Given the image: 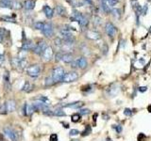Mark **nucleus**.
Wrapping results in <instances>:
<instances>
[{"mask_svg":"<svg viewBox=\"0 0 151 141\" xmlns=\"http://www.w3.org/2000/svg\"><path fill=\"white\" fill-rule=\"evenodd\" d=\"M91 131H92L91 127H90V126H87V127H86V128H85L84 131L82 132V136H88V135H90V134H91Z\"/></svg>","mask_w":151,"mask_h":141,"instance_id":"obj_31","label":"nucleus"},{"mask_svg":"<svg viewBox=\"0 0 151 141\" xmlns=\"http://www.w3.org/2000/svg\"><path fill=\"white\" fill-rule=\"evenodd\" d=\"M34 46H35V45H34V43L31 41H27L23 44L22 49H23L24 51H30V50H33Z\"/></svg>","mask_w":151,"mask_h":141,"instance_id":"obj_20","label":"nucleus"},{"mask_svg":"<svg viewBox=\"0 0 151 141\" xmlns=\"http://www.w3.org/2000/svg\"><path fill=\"white\" fill-rule=\"evenodd\" d=\"M35 5H36V3H35L34 0H26L25 3H24L25 8H26L27 9H28V10L33 9L35 8Z\"/></svg>","mask_w":151,"mask_h":141,"instance_id":"obj_21","label":"nucleus"},{"mask_svg":"<svg viewBox=\"0 0 151 141\" xmlns=\"http://www.w3.org/2000/svg\"><path fill=\"white\" fill-rule=\"evenodd\" d=\"M43 114H44L45 116H48V117H50V116H53V111L50 110L49 108L45 109V110L43 111Z\"/></svg>","mask_w":151,"mask_h":141,"instance_id":"obj_32","label":"nucleus"},{"mask_svg":"<svg viewBox=\"0 0 151 141\" xmlns=\"http://www.w3.org/2000/svg\"><path fill=\"white\" fill-rule=\"evenodd\" d=\"M4 62H5V58H4V56H3V55H0V67L3 66V64H4Z\"/></svg>","mask_w":151,"mask_h":141,"instance_id":"obj_44","label":"nucleus"},{"mask_svg":"<svg viewBox=\"0 0 151 141\" xmlns=\"http://www.w3.org/2000/svg\"><path fill=\"white\" fill-rule=\"evenodd\" d=\"M74 20L77 21V22H78V24H80V26H83V27H86L88 26V24H89L88 19L86 18L83 14L80 13V12H76V10L74 12Z\"/></svg>","mask_w":151,"mask_h":141,"instance_id":"obj_3","label":"nucleus"},{"mask_svg":"<svg viewBox=\"0 0 151 141\" xmlns=\"http://www.w3.org/2000/svg\"><path fill=\"white\" fill-rule=\"evenodd\" d=\"M35 111L33 105L30 104H26L24 105V114L26 116H31L32 113Z\"/></svg>","mask_w":151,"mask_h":141,"instance_id":"obj_13","label":"nucleus"},{"mask_svg":"<svg viewBox=\"0 0 151 141\" xmlns=\"http://www.w3.org/2000/svg\"><path fill=\"white\" fill-rule=\"evenodd\" d=\"M62 54L60 52H59L58 54L56 55V56H55V60H56L57 62L60 61V60H62Z\"/></svg>","mask_w":151,"mask_h":141,"instance_id":"obj_40","label":"nucleus"},{"mask_svg":"<svg viewBox=\"0 0 151 141\" xmlns=\"http://www.w3.org/2000/svg\"><path fill=\"white\" fill-rule=\"evenodd\" d=\"M146 90H147V87H139V91H140V92H146Z\"/></svg>","mask_w":151,"mask_h":141,"instance_id":"obj_46","label":"nucleus"},{"mask_svg":"<svg viewBox=\"0 0 151 141\" xmlns=\"http://www.w3.org/2000/svg\"><path fill=\"white\" fill-rule=\"evenodd\" d=\"M53 116H56V117H66V113L62 111V109H56V110L53 111Z\"/></svg>","mask_w":151,"mask_h":141,"instance_id":"obj_22","label":"nucleus"},{"mask_svg":"<svg viewBox=\"0 0 151 141\" xmlns=\"http://www.w3.org/2000/svg\"><path fill=\"white\" fill-rule=\"evenodd\" d=\"M62 60L64 63H71L74 60V56L71 53H65V54H62Z\"/></svg>","mask_w":151,"mask_h":141,"instance_id":"obj_16","label":"nucleus"},{"mask_svg":"<svg viewBox=\"0 0 151 141\" xmlns=\"http://www.w3.org/2000/svg\"><path fill=\"white\" fill-rule=\"evenodd\" d=\"M4 133L12 141H18V134L15 130H13L10 127H6L4 128Z\"/></svg>","mask_w":151,"mask_h":141,"instance_id":"obj_6","label":"nucleus"},{"mask_svg":"<svg viewBox=\"0 0 151 141\" xmlns=\"http://www.w3.org/2000/svg\"><path fill=\"white\" fill-rule=\"evenodd\" d=\"M49 140L50 141H58L59 140L58 135H57V134H52V135L50 136V137H49Z\"/></svg>","mask_w":151,"mask_h":141,"instance_id":"obj_37","label":"nucleus"},{"mask_svg":"<svg viewBox=\"0 0 151 141\" xmlns=\"http://www.w3.org/2000/svg\"><path fill=\"white\" fill-rule=\"evenodd\" d=\"M75 62H76V65H77V68H78V69L83 70L85 68H87V66H88V61L84 56L78 58L77 60H75Z\"/></svg>","mask_w":151,"mask_h":141,"instance_id":"obj_11","label":"nucleus"},{"mask_svg":"<svg viewBox=\"0 0 151 141\" xmlns=\"http://www.w3.org/2000/svg\"><path fill=\"white\" fill-rule=\"evenodd\" d=\"M78 134H80V131H78V130H77V129H72V130H70L69 135L71 136H78Z\"/></svg>","mask_w":151,"mask_h":141,"instance_id":"obj_36","label":"nucleus"},{"mask_svg":"<svg viewBox=\"0 0 151 141\" xmlns=\"http://www.w3.org/2000/svg\"><path fill=\"white\" fill-rule=\"evenodd\" d=\"M47 47V45H46V42L45 41H39L37 44L35 45L34 48H33V52L35 54L37 55H41L43 52H44L45 49Z\"/></svg>","mask_w":151,"mask_h":141,"instance_id":"obj_9","label":"nucleus"},{"mask_svg":"<svg viewBox=\"0 0 151 141\" xmlns=\"http://www.w3.org/2000/svg\"><path fill=\"white\" fill-rule=\"evenodd\" d=\"M22 90L25 91V92H30V91L31 90V85L28 81H26V82H25V85L22 87Z\"/></svg>","mask_w":151,"mask_h":141,"instance_id":"obj_23","label":"nucleus"},{"mask_svg":"<svg viewBox=\"0 0 151 141\" xmlns=\"http://www.w3.org/2000/svg\"><path fill=\"white\" fill-rule=\"evenodd\" d=\"M71 141H80V140H78V139H73V140H71Z\"/></svg>","mask_w":151,"mask_h":141,"instance_id":"obj_50","label":"nucleus"},{"mask_svg":"<svg viewBox=\"0 0 151 141\" xmlns=\"http://www.w3.org/2000/svg\"><path fill=\"white\" fill-rule=\"evenodd\" d=\"M149 32L151 33V26H150V29H149Z\"/></svg>","mask_w":151,"mask_h":141,"instance_id":"obj_52","label":"nucleus"},{"mask_svg":"<svg viewBox=\"0 0 151 141\" xmlns=\"http://www.w3.org/2000/svg\"><path fill=\"white\" fill-rule=\"evenodd\" d=\"M54 84H55V82H54V80H53L52 77H50V76L46 77V78H45V85L46 87L53 86Z\"/></svg>","mask_w":151,"mask_h":141,"instance_id":"obj_25","label":"nucleus"},{"mask_svg":"<svg viewBox=\"0 0 151 141\" xmlns=\"http://www.w3.org/2000/svg\"><path fill=\"white\" fill-rule=\"evenodd\" d=\"M56 12H57V14H58L59 16H62V17H65L66 13H67L66 9L62 5H57L56 6Z\"/></svg>","mask_w":151,"mask_h":141,"instance_id":"obj_15","label":"nucleus"},{"mask_svg":"<svg viewBox=\"0 0 151 141\" xmlns=\"http://www.w3.org/2000/svg\"><path fill=\"white\" fill-rule=\"evenodd\" d=\"M5 34H6V30L4 28H0V36L5 38Z\"/></svg>","mask_w":151,"mask_h":141,"instance_id":"obj_45","label":"nucleus"},{"mask_svg":"<svg viewBox=\"0 0 151 141\" xmlns=\"http://www.w3.org/2000/svg\"><path fill=\"white\" fill-rule=\"evenodd\" d=\"M93 23H95V26H97V24H101V19H100L99 17L96 16L95 18V21H93Z\"/></svg>","mask_w":151,"mask_h":141,"instance_id":"obj_43","label":"nucleus"},{"mask_svg":"<svg viewBox=\"0 0 151 141\" xmlns=\"http://www.w3.org/2000/svg\"><path fill=\"white\" fill-rule=\"evenodd\" d=\"M124 114H125L126 116H128V117H131V116H132V111H131V109L126 108L125 111H124Z\"/></svg>","mask_w":151,"mask_h":141,"instance_id":"obj_38","label":"nucleus"},{"mask_svg":"<svg viewBox=\"0 0 151 141\" xmlns=\"http://www.w3.org/2000/svg\"><path fill=\"white\" fill-rule=\"evenodd\" d=\"M103 54H104V55H107V54H108V46H107V45H104V51H103Z\"/></svg>","mask_w":151,"mask_h":141,"instance_id":"obj_47","label":"nucleus"},{"mask_svg":"<svg viewBox=\"0 0 151 141\" xmlns=\"http://www.w3.org/2000/svg\"><path fill=\"white\" fill-rule=\"evenodd\" d=\"M42 33L46 38H51L54 35V28L51 23H44V26L42 28Z\"/></svg>","mask_w":151,"mask_h":141,"instance_id":"obj_4","label":"nucleus"},{"mask_svg":"<svg viewBox=\"0 0 151 141\" xmlns=\"http://www.w3.org/2000/svg\"><path fill=\"white\" fill-rule=\"evenodd\" d=\"M54 43H55V45L57 47H59V48H62V41L60 40V38H56L55 39V41H54Z\"/></svg>","mask_w":151,"mask_h":141,"instance_id":"obj_28","label":"nucleus"},{"mask_svg":"<svg viewBox=\"0 0 151 141\" xmlns=\"http://www.w3.org/2000/svg\"><path fill=\"white\" fill-rule=\"evenodd\" d=\"M78 77H80V75H78V73L77 72H70L64 75L62 81L63 83H72L77 81L78 79Z\"/></svg>","mask_w":151,"mask_h":141,"instance_id":"obj_5","label":"nucleus"},{"mask_svg":"<svg viewBox=\"0 0 151 141\" xmlns=\"http://www.w3.org/2000/svg\"><path fill=\"white\" fill-rule=\"evenodd\" d=\"M3 78H4V82L6 84H10V75L8 72H6L4 73V76H3Z\"/></svg>","mask_w":151,"mask_h":141,"instance_id":"obj_33","label":"nucleus"},{"mask_svg":"<svg viewBox=\"0 0 151 141\" xmlns=\"http://www.w3.org/2000/svg\"><path fill=\"white\" fill-rule=\"evenodd\" d=\"M65 107H70V108H75V109H80L83 106V103L82 102H74V103H70L64 105Z\"/></svg>","mask_w":151,"mask_h":141,"instance_id":"obj_18","label":"nucleus"},{"mask_svg":"<svg viewBox=\"0 0 151 141\" xmlns=\"http://www.w3.org/2000/svg\"><path fill=\"white\" fill-rule=\"evenodd\" d=\"M14 0H0V8L12 9Z\"/></svg>","mask_w":151,"mask_h":141,"instance_id":"obj_14","label":"nucleus"},{"mask_svg":"<svg viewBox=\"0 0 151 141\" xmlns=\"http://www.w3.org/2000/svg\"><path fill=\"white\" fill-rule=\"evenodd\" d=\"M119 91H120L119 87H118L116 84H113L107 89V94L109 95L110 97H115L116 95L119 93Z\"/></svg>","mask_w":151,"mask_h":141,"instance_id":"obj_10","label":"nucleus"},{"mask_svg":"<svg viewBox=\"0 0 151 141\" xmlns=\"http://www.w3.org/2000/svg\"><path fill=\"white\" fill-rule=\"evenodd\" d=\"M89 113H90L89 109H80V113H78V114H80V116H82V115H88Z\"/></svg>","mask_w":151,"mask_h":141,"instance_id":"obj_39","label":"nucleus"},{"mask_svg":"<svg viewBox=\"0 0 151 141\" xmlns=\"http://www.w3.org/2000/svg\"><path fill=\"white\" fill-rule=\"evenodd\" d=\"M62 124L64 125V126H63L64 128H69V125H68V123H64V122H62Z\"/></svg>","mask_w":151,"mask_h":141,"instance_id":"obj_48","label":"nucleus"},{"mask_svg":"<svg viewBox=\"0 0 151 141\" xmlns=\"http://www.w3.org/2000/svg\"><path fill=\"white\" fill-rule=\"evenodd\" d=\"M111 12H113V15H115L116 17H119L120 16V10L117 9H113Z\"/></svg>","mask_w":151,"mask_h":141,"instance_id":"obj_41","label":"nucleus"},{"mask_svg":"<svg viewBox=\"0 0 151 141\" xmlns=\"http://www.w3.org/2000/svg\"><path fill=\"white\" fill-rule=\"evenodd\" d=\"M80 119H81V116L80 114H74V115H72L71 121L73 122H78L80 121Z\"/></svg>","mask_w":151,"mask_h":141,"instance_id":"obj_27","label":"nucleus"},{"mask_svg":"<svg viewBox=\"0 0 151 141\" xmlns=\"http://www.w3.org/2000/svg\"><path fill=\"white\" fill-rule=\"evenodd\" d=\"M8 112H14L16 110V103L13 100H10L6 103Z\"/></svg>","mask_w":151,"mask_h":141,"instance_id":"obj_17","label":"nucleus"},{"mask_svg":"<svg viewBox=\"0 0 151 141\" xmlns=\"http://www.w3.org/2000/svg\"><path fill=\"white\" fill-rule=\"evenodd\" d=\"M86 37L89 40H92V41H97L101 38V35H100L98 32L96 31H93V30H88L87 33H86Z\"/></svg>","mask_w":151,"mask_h":141,"instance_id":"obj_12","label":"nucleus"},{"mask_svg":"<svg viewBox=\"0 0 151 141\" xmlns=\"http://www.w3.org/2000/svg\"><path fill=\"white\" fill-rule=\"evenodd\" d=\"M113 128L115 129L118 134H120L122 132V126L121 125H114V126H113Z\"/></svg>","mask_w":151,"mask_h":141,"instance_id":"obj_42","label":"nucleus"},{"mask_svg":"<svg viewBox=\"0 0 151 141\" xmlns=\"http://www.w3.org/2000/svg\"><path fill=\"white\" fill-rule=\"evenodd\" d=\"M105 31H106L108 36L113 38V37L115 36V34L117 32V28L115 27V26H114L113 24L109 22V23H107L106 26H105Z\"/></svg>","mask_w":151,"mask_h":141,"instance_id":"obj_7","label":"nucleus"},{"mask_svg":"<svg viewBox=\"0 0 151 141\" xmlns=\"http://www.w3.org/2000/svg\"><path fill=\"white\" fill-rule=\"evenodd\" d=\"M1 20H4L6 22H10V23H15V20L10 18V17H8V16H5V17H2V18H0Z\"/></svg>","mask_w":151,"mask_h":141,"instance_id":"obj_35","label":"nucleus"},{"mask_svg":"<svg viewBox=\"0 0 151 141\" xmlns=\"http://www.w3.org/2000/svg\"><path fill=\"white\" fill-rule=\"evenodd\" d=\"M66 1H67V2H69V3H71V2H72V0H66Z\"/></svg>","mask_w":151,"mask_h":141,"instance_id":"obj_49","label":"nucleus"},{"mask_svg":"<svg viewBox=\"0 0 151 141\" xmlns=\"http://www.w3.org/2000/svg\"><path fill=\"white\" fill-rule=\"evenodd\" d=\"M41 56H42V58L44 59V60L49 61L50 59L53 58V49L51 47L47 46L44 50V52L41 54Z\"/></svg>","mask_w":151,"mask_h":141,"instance_id":"obj_8","label":"nucleus"},{"mask_svg":"<svg viewBox=\"0 0 151 141\" xmlns=\"http://www.w3.org/2000/svg\"><path fill=\"white\" fill-rule=\"evenodd\" d=\"M107 141H111V139H110V138H107Z\"/></svg>","mask_w":151,"mask_h":141,"instance_id":"obj_51","label":"nucleus"},{"mask_svg":"<svg viewBox=\"0 0 151 141\" xmlns=\"http://www.w3.org/2000/svg\"><path fill=\"white\" fill-rule=\"evenodd\" d=\"M33 26H34L35 29H37V30H42L43 26H44V23H43V22H36V23L34 24Z\"/></svg>","mask_w":151,"mask_h":141,"instance_id":"obj_30","label":"nucleus"},{"mask_svg":"<svg viewBox=\"0 0 151 141\" xmlns=\"http://www.w3.org/2000/svg\"><path fill=\"white\" fill-rule=\"evenodd\" d=\"M8 113V109H7V104L6 103L4 104H1V106H0V114H2V115H5Z\"/></svg>","mask_w":151,"mask_h":141,"instance_id":"obj_26","label":"nucleus"},{"mask_svg":"<svg viewBox=\"0 0 151 141\" xmlns=\"http://www.w3.org/2000/svg\"><path fill=\"white\" fill-rule=\"evenodd\" d=\"M41 73V67L38 64H33L27 68V75L30 77H37Z\"/></svg>","mask_w":151,"mask_h":141,"instance_id":"obj_2","label":"nucleus"},{"mask_svg":"<svg viewBox=\"0 0 151 141\" xmlns=\"http://www.w3.org/2000/svg\"><path fill=\"white\" fill-rule=\"evenodd\" d=\"M64 75H65V72H64V69L60 66H57L53 69L52 70V78L54 80V82H60L62 81Z\"/></svg>","mask_w":151,"mask_h":141,"instance_id":"obj_1","label":"nucleus"},{"mask_svg":"<svg viewBox=\"0 0 151 141\" xmlns=\"http://www.w3.org/2000/svg\"><path fill=\"white\" fill-rule=\"evenodd\" d=\"M37 99H38V100L42 101V102H44V103L46 104H49V103H50L49 99L47 97H45V96H42V95H39V97Z\"/></svg>","mask_w":151,"mask_h":141,"instance_id":"obj_29","label":"nucleus"},{"mask_svg":"<svg viewBox=\"0 0 151 141\" xmlns=\"http://www.w3.org/2000/svg\"><path fill=\"white\" fill-rule=\"evenodd\" d=\"M12 8L13 9H19L22 8V6H21V3H19L18 1H15V0H14L13 5H12Z\"/></svg>","mask_w":151,"mask_h":141,"instance_id":"obj_34","label":"nucleus"},{"mask_svg":"<svg viewBox=\"0 0 151 141\" xmlns=\"http://www.w3.org/2000/svg\"><path fill=\"white\" fill-rule=\"evenodd\" d=\"M44 12L45 14V16H46V18H48V19H51L53 15H54V12H53V9L50 8L49 6L47 5H45L44 7Z\"/></svg>","mask_w":151,"mask_h":141,"instance_id":"obj_19","label":"nucleus"},{"mask_svg":"<svg viewBox=\"0 0 151 141\" xmlns=\"http://www.w3.org/2000/svg\"><path fill=\"white\" fill-rule=\"evenodd\" d=\"M103 1H105L106 4L111 8V7H114L115 5H117L119 0H103Z\"/></svg>","mask_w":151,"mask_h":141,"instance_id":"obj_24","label":"nucleus"}]
</instances>
